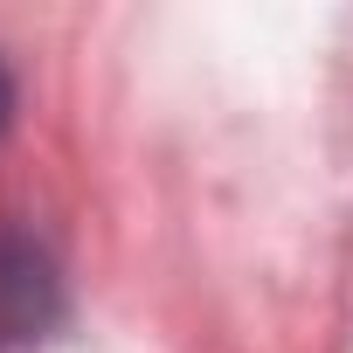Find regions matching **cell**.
I'll return each instance as SVG.
<instances>
[{"label":"cell","mask_w":353,"mask_h":353,"mask_svg":"<svg viewBox=\"0 0 353 353\" xmlns=\"http://www.w3.org/2000/svg\"><path fill=\"white\" fill-rule=\"evenodd\" d=\"M8 111H14V83H8V70H0V125H8Z\"/></svg>","instance_id":"7a4b0ae2"},{"label":"cell","mask_w":353,"mask_h":353,"mask_svg":"<svg viewBox=\"0 0 353 353\" xmlns=\"http://www.w3.org/2000/svg\"><path fill=\"white\" fill-rule=\"evenodd\" d=\"M56 319V270L28 236H0V346L42 339Z\"/></svg>","instance_id":"6da1fadb"}]
</instances>
